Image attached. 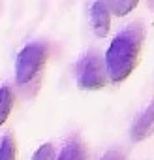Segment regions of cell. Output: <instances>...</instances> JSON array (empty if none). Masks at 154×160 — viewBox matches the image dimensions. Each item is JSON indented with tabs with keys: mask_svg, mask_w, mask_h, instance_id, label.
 I'll return each instance as SVG.
<instances>
[{
	"mask_svg": "<svg viewBox=\"0 0 154 160\" xmlns=\"http://www.w3.org/2000/svg\"><path fill=\"white\" fill-rule=\"evenodd\" d=\"M145 38V30L141 23H133L126 27L120 34H117L111 42V45L105 51V68L111 81L118 83L133 72L139 60L141 43Z\"/></svg>",
	"mask_w": 154,
	"mask_h": 160,
	"instance_id": "6da1fadb",
	"label": "cell"
},
{
	"mask_svg": "<svg viewBox=\"0 0 154 160\" xmlns=\"http://www.w3.org/2000/svg\"><path fill=\"white\" fill-rule=\"evenodd\" d=\"M47 60V43L30 42L26 43L15 58V81L17 85H28L38 77Z\"/></svg>",
	"mask_w": 154,
	"mask_h": 160,
	"instance_id": "7a4b0ae2",
	"label": "cell"
},
{
	"mask_svg": "<svg viewBox=\"0 0 154 160\" xmlns=\"http://www.w3.org/2000/svg\"><path fill=\"white\" fill-rule=\"evenodd\" d=\"M107 68L105 60L96 53L89 51L77 64V85L85 91H98L107 83Z\"/></svg>",
	"mask_w": 154,
	"mask_h": 160,
	"instance_id": "3957f363",
	"label": "cell"
},
{
	"mask_svg": "<svg viewBox=\"0 0 154 160\" xmlns=\"http://www.w3.org/2000/svg\"><path fill=\"white\" fill-rule=\"evenodd\" d=\"M89 15H90V27L98 38H103L109 34L111 27V10L109 2H92L89 6Z\"/></svg>",
	"mask_w": 154,
	"mask_h": 160,
	"instance_id": "277c9868",
	"label": "cell"
},
{
	"mask_svg": "<svg viewBox=\"0 0 154 160\" xmlns=\"http://www.w3.org/2000/svg\"><path fill=\"white\" fill-rule=\"evenodd\" d=\"M154 134V100L137 115V119L132 124L130 130V139L132 141H143Z\"/></svg>",
	"mask_w": 154,
	"mask_h": 160,
	"instance_id": "5b68a950",
	"label": "cell"
},
{
	"mask_svg": "<svg viewBox=\"0 0 154 160\" xmlns=\"http://www.w3.org/2000/svg\"><path fill=\"white\" fill-rule=\"evenodd\" d=\"M56 160H87V152H85L83 143L77 141V139L66 143Z\"/></svg>",
	"mask_w": 154,
	"mask_h": 160,
	"instance_id": "8992f818",
	"label": "cell"
},
{
	"mask_svg": "<svg viewBox=\"0 0 154 160\" xmlns=\"http://www.w3.org/2000/svg\"><path fill=\"white\" fill-rule=\"evenodd\" d=\"M12 109H13V92H12V87L2 85V87H0V126L8 121Z\"/></svg>",
	"mask_w": 154,
	"mask_h": 160,
	"instance_id": "52a82bcc",
	"label": "cell"
},
{
	"mask_svg": "<svg viewBox=\"0 0 154 160\" xmlns=\"http://www.w3.org/2000/svg\"><path fill=\"white\" fill-rule=\"evenodd\" d=\"M15 156H17L15 139L12 134H6L0 139V160H15Z\"/></svg>",
	"mask_w": 154,
	"mask_h": 160,
	"instance_id": "ba28073f",
	"label": "cell"
},
{
	"mask_svg": "<svg viewBox=\"0 0 154 160\" xmlns=\"http://www.w3.org/2000/svg\"><path fill=\"white\" fill-rule=\"evenodd\" d=\"M137 8V2L135 0H113V2H109V10L113 15L117 17H124L128 15L132 10Z\"/></svg>",
	"mask_w": 154,
	"mask_h": 160,
	"instance_id": "9c48e42d",
	"label": "cell"
},
{
	"mask_svg": "<svg viewBox=\"0 0 154 160\" xmlns=\"http://www.w3.org/2000/svg\"><path fill=\"white\" fill-rule=\"evenodd\" d=\"M56 151H55V145L53 143H43L36 149V152L32 154L30 160H56Z\"/></svg>",
	"mask_w": 154,
	"mask_h": 160,
	"instance_id": "30bf717a",
	"label": "cell"
},
{
	"mask_svg": "<svg viewBox=\"0 0 154 160\" xmlns=\"http://www.w3.org/2000/svg\"><path fill=\"white\" fill-rule=\"evenodd\" d=\"M102 160H126L124 158V152H122V149H118V147H113V149H109L103 156H102Z\"/></svg>",
	"mask_w": 154,
	"mask_h": 160,
	"instance_id": "8fae6325",
	"label": "cell"
}]
</instances>
